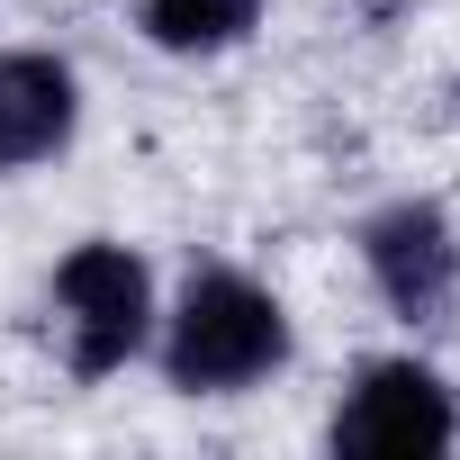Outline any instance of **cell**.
Segmentation results:
<instances>
[{
	"mask_svg": "<svg viewBox=\"0 0 460 460\" xmlns=\"http://www.w3.org/2000/svg\"><path fill=\"white\" fill-rule=\"evenodd\" d=\"M289 361V307L253 271H190L181 307L163 316V379L181 397H235Z\"/></svg>",
	"mask_w": 460,
	"mask_h": 460,
	"instance_id": "6da1fadb",
	"label": "cell"
},
{
	"mask_svg": "<svg viewBox=\"0 0 460 460\" xmlns=\"http://www.w3.org/2000/svg\"><path fill=\"white\" fill-rule=\"evenodd\" d=\"M55 334L73 379H118L154 343V271L127 244H73L55 262Z\"/></svg>",
	"mask_w": 460,
	"mask_h": 460,
	"instance_id": "7a4b0ae2",
	"label": "cell"
},
{
	"mask_svg": "<svg viewBox=\"0 0 460 460\" xmlns=\"http://www.w3.org/2000/svg\"><path fill=\"white\" fill-rule=\"evenodd\" d=\"M361 271L406 325H451L460 316V217L442 199H388L361 226Z\"/></svg>",
	"mask_w": 460,
	"mask_h": 460,
	"instance_id": "3957f363",
	"label": "cell"
},
{
	"mask_svg": "<svg viewBox=\"0 0 460 460\" xmlns=\"http://www.w3.org/2000/svg\"><path fill=\"white\" fill-rule=\"evenodd\" d=\"M334 451L361 460H415V451H451L460 442V406L424 361H361V379L334 406Z\"/></svg>",
	"mask_w": 460,
	"mask_h": 460,
	"instance_id": "277c9868",
	"label": "cell"
},
{
	"mask_svg": "<svg viewBox=\"0 0 460 460\" xmlns=\"http://www.w3.org/2000/svg\"><path fill=\"white\" fill-rule=\"evenodd\" d=\"M73 127H82V82L64 55H46V46L0 55V172H28V163L64 154Z\"/></svg>",
	"mask_w": 460,
	"mask_h": 460,
	"instance_id": "5b68a950",
	"label": "cell"
},
{
	"mask_svg": "<svg viewBox=\"0 0 460 460\" xmlns=\"http://www.w3.org/2000/svg\"><path fill=\"white\" fill-rule=\"evenodd\" d=\"M136 19L163 55H226L262 28V0H136Z\"/></svg>",
	"mask_w": 460,
	"mask_h": 460,
	"instance_id": "8992f818",
	"label": "cell"
}]
</instances>
